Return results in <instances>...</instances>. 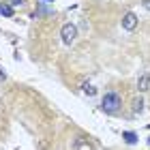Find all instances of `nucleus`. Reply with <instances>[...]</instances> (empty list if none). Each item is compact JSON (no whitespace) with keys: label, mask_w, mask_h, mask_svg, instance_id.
Wrapping results in <instances>:
<instances>
[{"label":"nucleus","mask_w":150,"mask_h":150,"mask_svg":"<svg viewBox=\"0 0 150 150\" xmlns=\"http://www.w3.org/2000/svg\"><path fill=\"white\" fill-rule=\"evenodd\" d=\"M120 105H122V101H120L118 92H107L105 97L101 99V110H103L105 114H118Z\"/></svg>","instance_id":"obj_1"},{"label":"nucleus","mask_w":150,"mask_h":150,"mask_svg":"<svg viewBox=\"0 0 150 150\" xmlns=\"http://www.w3.org/2000/svg\"><path fill=\"white\" fill-rule=\"evenodd\" d=\"M60 39H62L64 45H73V41L77 39V26L71 24V22H67L62 28H60Z\"/></svg>","instance_id":"obj_2"},{"label":"nucleus","mask_w":150,"mask_h":150,"mask_svg":"<svg viewBox=\"0 0 150 150\" xmlns=\"http://www.w3.org/2000/svg\"><path fill=\"white\" fill-rule=\"evenodd\" d=\"M135 26H137V15H135L133 11L125 13V17H122V28L127 32H131V30H135Z\"/></svg>","instance_id":"obj_3"},{"label":"nucleus","mask_w":150,"mask_h":150,"mask_svg":"<svg viewBox=\"0 0 150 150\" xmlns=\"http://www.w3.org/2000/svg\"><path fill=\"white\" fill-rule=\"evenodd\" d=\"M144 105H146L144 94H137V97H133V101H131V110H133V114H135V116L144 112Z\"/></svg>","instance_id":"obj_4"},{"label":"nucleus","mask_w":150,"mask_h":150,"mask_svg":"<svg viewBox=\"0 0 150 150\" xmlns=\"http://www.w3.org/2000/svg\"><path fill=\"white\" fill-rule=\"evenodd\" d=\"M81 92L86 94V97H97V86H94L92 79H84L81 81Z\"/></svg>","instance_id":"obj_5"},{"label":"nucleus","mask_w":150,"mask_h":150,"mask_svg":"<svg viewBox=\"0 0 150 150\" xmlns=\"http://www.w3.org/2000/svg\"><path fill=\"white\" fill-rule=\"evenodd\" d=\"M137 90L139 92H148L150 90V75H142L137 79Z\"/></svg>","instance_id":"obj_6"},{"label":"nucleus","mask_w":150,"mask_h":150,"mask_svg":"<svg viewBox=\"0 0 150 150\" xmlns=\"http://www.w3.org/2000/svg\"><path fill=\"white\" fill-rule=\"evenodd\" d=\"M122 137H125L127 144H137V135H135L133 131H125V133H122Z\"/></svg>","instance_id":"obj_7"},{"label":"nucleus","mask_w":150,"mask_h":150,"mask_svg":"<svg viewBox=\"0 0 150 150\" xmlns=\"http://www.w3.org/2000/svg\"><path fill=\"white\" fill-rule=\"evenodd\" d=\"M0 15L11 17V15H13V6H11V4H2V2H0Z\"/></svg>","instance_id":"obj_8"},{"label":"nucleus","mask_w":150,"mask_h":150,"mask_svg":"<svg viewBox=\"0 0 150 150\" xmlns=\"http://www.w3.org/2000/svg\"><path fill=\"white\" fill-rule=\"evenodd\" d=\"M11 6H17V4H24V0H9Z\"/></svg>","instance_id":"obj_9"},{"label":"nucleus","mask_w":150,"mask_h":150,"mask_svg":"<svg viewBox=\"0 0 150 150\" xmlns=\"http://www.w3.org/2000/svg\"><path fill=\"white\" fill-rule=\"evenodd\" d=\"M142 6H144L146 11H150V0H142Z\"/></svg>","instance_id":"obj_10"},{"label":"nucleus","mask_w":150,"mask_h":150,"mask_svg":"<svg viewBox=\"0 0 150 150\" xmlns=\"http://www.w3.org/2000/svg\"><path fill=\"white\" fill-rule=\"evenodd\" d=\"M0 81H6V73L2 69H0Z\"/></svg>","instance_id":"obj_11"},{"label":"nucleus","mask_w":150,"mask_h":150,"mask_svg":"<svg viewBox=\"0 0 150 150\" xmlns=\"http://www.w3.org/2000/svg\"><path fill=\"white\" fill-rule=\"evenodd\" d=\"M148 146H150V137H148Z\"/></svg>","instance_id":"obj_12"},{"label":"nucleus","mask_w":150,"mask_h":150,"mask_svg":"<svg viewBox=\"0 0 150 150\" xmlns=\"http://www.w3.org/2000/svg\"><path fill=\"white\" fill-rule=\"evenodd\" d=\"M43 2H45V0H43ZM47 2H52V0H47Z\"/></svg>","instance_id":"obj_13"},{"label":"nucleus","mask_w":150,"mask_h":150,"mask_svg":"<svg viewBox=\"0 0 150 150\" xmlns=\"http://www.w3.org/2000/svg\"><path fill=\"white\" fill-rule=\"evenodd\" d=\"M148 129H150V125H148Z\"/></svg>","instance_id":"obj_14"}]
</instances>
